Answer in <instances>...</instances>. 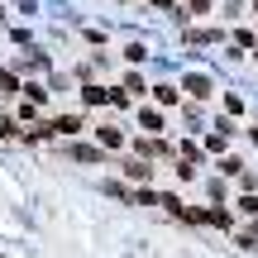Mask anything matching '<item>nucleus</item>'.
<instances>
[{
    "instance_id": "1",
    "label": "nucleus",
    "mask_w": 258,
    "mask_h": 258,
    "mask_svg": "<svg viewBox=\"0 0 258 258\" xmlns=\"http://www.w3.org/2000/svg\"><path fill=\"white\" fill-rule=\"evenodd\" d=\"M129 177H134V182H148V177H153V167H144V163H134V167H129Z\"/></svg>"
},
{
    "instance_id": "2",
    "label": "nucleus",
    "mask_w": 258,
    "mask_h": 258,
    "mask_svg": "<svg viewBox=\"0 0 258 258\" xmlns=\"http://www.w3.org/2000/svg\"><path fill=\"white\" fill-rule=\"evenodd\" d=\"M239 211H244V215H258V196H244V201H239Z\"/></svg>"
}]
</instances>
